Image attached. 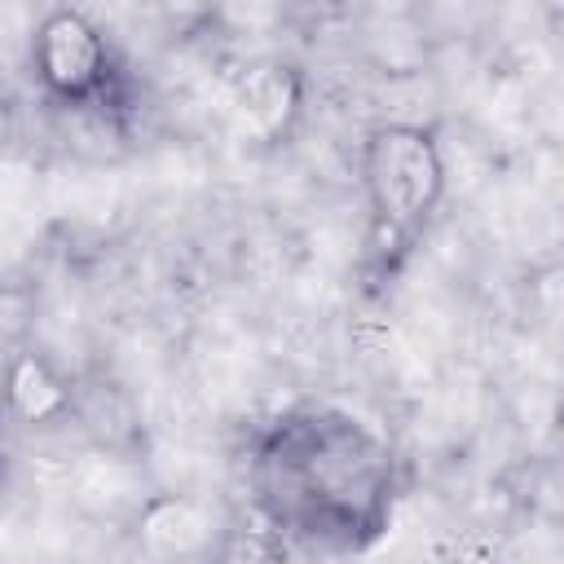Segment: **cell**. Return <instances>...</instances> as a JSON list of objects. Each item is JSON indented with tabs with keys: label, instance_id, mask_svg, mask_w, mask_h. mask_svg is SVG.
I'll return each instance as SVG.
<instances>
[{
	"label": "cell",
	"instance_id": "obj_8",
	"mask_svg": "<svg viewBox=\"0 0 564 564\" xmlns=\"http://www.w3.org/2000/svg\"><path fill=\"white\" fill-rule=\"evenodd\" d=\"M0 458H4V454H0Z\"/></svg>",
	"mask_w": 564,
	"mask_h": 564
},
{
	"label": "cell",
	"instance_id": "obj_6",
	"mask_svg": "<svg viewBox=\"0 0 564 564\" xmlns=\"http://www.w3.org/2000/svg\"><path fill=\"white\" fill-rule=\"evenodd\" d=\"M4 401H9V414L31 423V427H48V423L70 414V388L40 352H13L9 357Z\"/></svg>",
	"mask_w": 564,
	"mask_h": 564
},
{
	"label": "cell",
	"instance_id": "obj_5",
	"mask_svg": "<svg viewBox=\"0 0 564 564\" xmlns=\"http://www.w3.org/2000/svg\"><path fill=\"white\" fill-rule=\"evenodd\" d=\"M304 110V79L286 62H256L234 84V115L247 137L273 145L282 141Z\"/></svg>",
	"mask_w": 564,
	"mask_h": 564
},
{
	"label": "cell",
	"instance_id": "obj_1",
	"mask_svg": "<svg viewBox=\"0 0 564 564\" xmlns=\"http://www.w3.org/2000/svg\"><path fill=\"white\" fill-rule=\"evenodd\" d=\"M251 498L269 533L313 555L370 551L397 511V454L361 414L304 401L251 445Z\"/></svg>",
	"mask_w": 564,
	"mask_h": 564
},
{
	"label": "cell",
	"instance_id": "obj_7",
	"mask_svg": "<svg viewBox=\"0 0 564 564\" xmlns=\"http://www.w3.org/2000/svg\"><path fill=\"white\" fill-rule=\"evenodd\" d=\"M75 498H79L88 511H97V516H115V511H123V507L137 511V507L145 502V494L137 489L132 467H123L119 458H106V454H97V458H88V463L79 467Z\"/></svg>",
	"mask_w": 564,
	"mask_h": 564
},
{
	"label": "cell",
	"instance_id": "obj_2",
	"mask_svg": "<svg viewBox=\"0 0 564 564\" xmlns=\"http://www.w3.org/2000/svg\"><path fill=\"white\" fill-rule=\"evenodd\" d=\"M361 194L370 212L366 264L379 282L397 278L401 264L423 242L432 216L445 198V154L427 123L392 119L375 123L357 154Z\"/></svg>",
	"mask_w": 564,
	"mask_h": 564
},
{
	"label": "cell",
	"instance_id": "obj_4",
	"mask_svg": "<svg viewBox=\"0 0 564 564\" xmlns=\"http://www.w3.org/2000/svg\"><path fill=\"white\" fill-rule=\"evenodd\" d=\"M132 516L141 546L163 564H194L212 555L220 542L216 516L185 494H145V502Z\"/></svg>",
	"mask_w": 564,
	"mask_h": 564
},
{
	"label": "cell",
	"instance_id": "obj_3",
	"mask_svg": "<svg viewBox=\"0 0 564 564\" xmlns=\"http://www.w3.org/2000/svg\"><path fill=\"white\" fill-rule=\"evenodd\" d=\"M31 66L57 106L93 110V115H119L128 97V79L119 70V57L106 40V31L79 13V9H48L31 40Z\"/></svg>",
	"mask_w": 564,
	"mask_h": 564
}]
</instances>
